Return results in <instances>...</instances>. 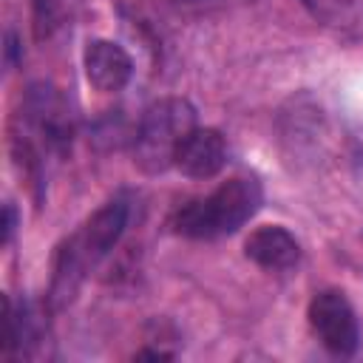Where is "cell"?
<instances>
[{"label":"cell","mask_w":363,"mask_h":363,"mask_svg":"<svg viewBox=\"0 0 363 363\" xmlns=\"http://www.w3.org/2000/svg\"><path fill=\"white\" fill-rule=\"evenodd\" d=\"M125 224H128V204L122 199H113V201L102 204L60 247L57 267H54V286H51V295L57 303L71 301V295L77 292L85 272L91 267H96L113 250V244L125 233Z\"/></svg>","instance_id":"cell-1"},{"label":"cell","mask_w":363,"mask_h":363,"mask_svg":"<svg viewBox=\"0 0 363 363\" xmlns=\"http://www.w3.org/2000/svg\"><path fill=\"white\" fill-rule=\"evenodd\" d=\"M261 207V184L255 179H230L213 193L187 201L173 216V230L187 238H221L244 227Z\"/></svg>","instance_id":"cell-2"},{"label":"cell","mask_w":363,"mask_h":363,"mask_svg":"<svg viewBox=\"0 0 363 363\" xmlns=\"http://www.w3.org/2000/svg\"><path fill=\"white\" fill-rule=\"evenodd\" d=\"M196 128V111L182 96H164L153 102L136 128L133 159L145 173H162L173 167L176 153L187 133Z\"/></svg>","instance_id":"cell-3"},{"label":"cell","mask_w":363,"mask_h":363,"mask_svg":"<svg viewBox=\"0 0 363 363\" xmlns=\"http://www.w3.org/2000/svg\"><path fill=\"white\" fill-rule=\"evenodd\" d=\"M71 142V111L51 85H31L20 111V130L14 136L17 153L40 164L45 153H62Z\"/></svg>","instance_id":"cell-4"},{"label":"cell","mask_w":363,"mask_h":363,"mask_svg":"<svg viewBox=\"0 0 363 363\" xmlns=\"http://www.w3.org/2000/svg\"><path fill=\"white\" fill-rule=\"evenodd\" d=\"M309 326L332 354H354L360 346V326L349 298L337 289H323L309 301Z\"/></svg>","instance_id":"cell-5"},{"label":"cell","mask_w":363,"mask_h":363,"mask_svg":"<svg viewBox=\"0 0 363 363\" xmlns=\"http://www.w3.org/2000/svg\"><path fill=\"white\" fill-rule=\"evenodd\" d=\"M82 65H85L88 82L102 94L122 91L133 74V62H130L128 51L111 40H91L85 45Z\"/></svg>","instance_id":"cell-6"},{"label":"cell","mask_w":363,"mask_h":363,"mask_svg":"<svg viewBox=\"0 0 363 363\" xmlns=\"http://www.w3.org/2000/svg\"><path fill=\"white\" fill-rule=\"evenodd\" d=\"M227 162V142L216 128H193L182 142L173 167L190 179H213Z\"/></svg>","instance_id":"cell-7"},{"label":"cell","mask_w":363,"mask_h":363,"mask_svg":"<svg viewBox=\"0 0 363 363\" xmlns=\"http://www.w3.org/2000/svg\"><path fill=\"white\" fill-rule=\"evenodd\" d=\"M244 255L264 269L284 272L301 261V244L295 241V235L289 230H284L278 224H267V227H258L247 235Z\"/></svg>","instance_id":"cell-8"},{"label":"cell","mask_w":363,"mask_h":363,"mask_svg":"<svg viewBox=\"0 0 363 363\" xmlns=\"http://www.w3.org/2000/svg\"><path fill=\"white\" fill-rule=\"evenodd\" d=\"M301 3L326 28L354 31L363 26V0H301Z\"/></svg>","instance_id":"cell-9"},{"label":"cell","mask_w":363,"mask_h":363,"mask_svg":"<svg viewBox=\"0 0 363 363\" xmlns=\"http://www.w3.org/2000/svg\"><path fill=\"white\" fill-rule=\"evenodd\" d=\"M34 11H37V23L45 26V31H48L51 26H57L60 0H34Z\"/></svg>","instance_id":"cell-10"},{"label":"cell","mask_w":363,"mask_h":363,"mask_svg":"<svg viewBox=\"0 0 363 363\" xmlns=\"http://www.w3.org/2000/svg\"><path fill=\"white\" fill-rule=\"evenodd\" d=\"M11 230H14V207L6 204V224H3V241L11 238Z\"/></svg>","instance_id":"cell-11"}]
</instances>
